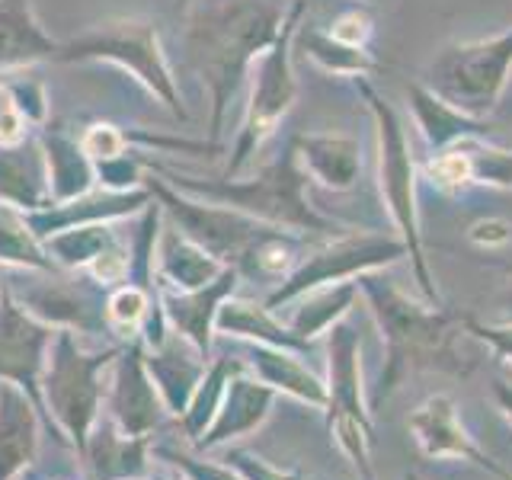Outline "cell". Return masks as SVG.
<instances>
[{
  "label": "cell",
  "instance_id": "cell-25",
  "mask_svg": "<svg viewBox=\"0 0 512 480\" xmlns=\"http://www.w3.org/2000/svg\"><path fill=\"white\" fill-rule=\"evenodd\" d=\"M458 148L464 151V157H468L471 183L512 189V151L496 148V144H490L484 138H464Z\"/></svg>",
  "mask_w": 512,
  "mask_h": 480
},
{
  "label": "cell",
  "instance_id": "cell-3",
  "mask_svg": "<svg viewBox=\"0 0 512 480\" xmlns=\"http://www.w3.org/2000/svg\"><path fill=\"white\" fill-rule=\"evenodd\" d=\"M176 189L196 192L218 205H228L234 212H244L256 221H266L272 228L285 231H317V234H340V224L324 218L308 205L304 186H308V173L301 167L298 148L292 144L279 160L260 170L253 180H218V183H196L186 176H173Z\"/></svg>",
  "mask_w": 512,
  "mask_h": 480
},
{
  "label": "cell",
  "instance_id": "cell-4",
  "mask_svg": "<svg viewBox=\"0 0 512 480\" xmlns=\"http://www.w3.org/2000/svg\"><path fill=\"white\" fill-rule=\"evenodd\" d=\"M359 90L368 100L375 125H378V189L388 205L394 228L400 231V240L407 244V256L413 263V276L420 282V292L429 304H439V288L432 279L426 250H423V231H420V208H416V164L407 141L404 119L397 116L394 106L359 80Z\"/></svg>",
  "mask_w": 512,
  "mask_h": 480
},
{
  "label": "cell",
  "instance_id": "cell-29",
  "mask_svg": "<svg viewBox=\"0 0 512 480\" xmlns=\"http://www.w3.org/2000/svg\"><path fill=\"white\" fill-rule=\"evenodd\" d=\"M464 330H468V336H474V340L487 343L493 356L500 359L503 365L512 368V320H500V324H484V320L464 314Z\"/></svg>",
  "mask_w": 512,
  "mask_h": 480
},
{
  "label": "cell",
  "instance_id": "cell-1",
  "mask_svg": "<svg viewBox=\"0 0 512 480\" xmlns=\"http://www.w3.org/2000/svg\"><path fill=\"white\" fill-rule=\"evenodd\" d=\"M356 285L372 308L384 340V368L375 384V397L368 400L372 413L416 372H445L455 378H468L474 372L477 359L458 346L468 336L464 317L448 314L426 298L413 301L381 269L362 272Z\"/></svg>",
  "mask_w": 512,
  "mask_h": 480
},
{
  "label": "cell",
  "instance_id": "cell-38",
  "mask_svg": "<svg viewBox=\"0 0 512 480\" xmlns=\"http://www.w3.org/2000/svg\"><path fill=\"white\" fill-rule=\"evenodd\" d=\"M496 308L503 311V320H512V279H509V285L503 288V292L496 295Z\"/></svg>",
  "mask_w": 512,
  "mask_h": 480
},
{
  "label": "cell",
  "instance_id": "cell-30",
  "mask_svg": "<svg viewBox=\"0 0 512 480\" xmlns=\"http://www.w3.org/2000/svg\"><path fill=\"white\" fill-rule=\"evenodd\" d=\"M26 135V116L16 106L10 87H0V148H16Z\"/></svg>",
  "mask_w": 512,
  "mask_h": 480
},
{
  "label": "cell",
  "instance_id": "cell-33",
  "mask_svg": "<svg viewBox=\"0 0 512 480\" xmlns=\"http://www.w3.org/2000/svg\"><path fill=\"white\" fill-rule=\"evenodd\" d=\"M471 240L480 247H500L512 240V224L500 221V218H490V221H477L471 228Z\"/></svg>",
  "mask_w": 512,
  "mask_h": 480
},
{
  "label": "cell",
  "instance_id": "cell-16",
  "mask_svg": "<svg viewBox=\"0 0 512 480\" xmlns=\"http://www.w3.org/2000/svg\"><path fill=\"white\" fill-rule=\"evenodd\" d=\"M272 397H276V391H272L269 384L234 375L228 381V391H224V404L215 413V423L205 436V445L228 442L234 436H244V432L256 429L266 420Z\"/></svg>",
  "mask_w": 512,
  "mask_h": 480
},
{
  "label": "cell",
  "instance_id": "cell-32",
  "mask_svg": "<svg viewBox=\"0 0 512 480\" xmlns=\"http://www.w3.org/2000/svg\"><path fill=\"white\" fill-rule=\"evenodd\" d=\"M80 144H84L87 157H103V160H112V157H119V154H122V148H125V135H122V132H116V128H112V125H93Z\"/></svg>",
  "mask_w": 512,
  "mask_h": 480
},
{
  "label": "cell",
  "instance_id": "cell-11",
  "mask_svg": "<svg viewBox=\"0 0 512 480\" xmlns=\"http://www.w3.org/2000/svg\"><path fill=\"white\" fill-rule=\"evenodd\" d=\"M103 359H80L68 336H61L58 340V359H55V368H52V378H48V391H52V400L58 413L68 420V426L77 432H84L90 413H93V397H96V388H93V372L96 365Z\"/></svg>",
  "mask_w": 512,
  "mask_h": 480
},
{
  "label": "cell",
  "instance_id": "cell-35",
  "mask_svg": "<svg viewBox=\"0 0 512 480\" xmlns=\"http://www.w3.org/2000/svg\"><path fill=\"white\" fill-rule=\"evenodd\" d=\"M109 311H112V317H116V320H128V324H135V320L144 314V295L138 292V288H128V292L112 298Z\"/></svg>",
  "mask_w": 512,
  "mask_h": 480
},
{
  "label": "cell",
  "instance_id": "cell-28",
  "mask_svg": "<svg viewBox=\"0 0 512 480\" xmlns=\"http://www.w3.org/2000/svg\"><path fill=\"white\" fill-rule=\"evenodd\" d=\"M0 256L4 260H23V263H42L39 250L32 244V234L26 221H20L7 205H0Z\"/></svg>",
  "mask_w": 512,
  "mask_h": 480
},
{
  "label": "cell",
  "instance_id": "cell-9",
  "mask_svg": "<svg viewBox=\"0 0 512 480\" xmlns=\"http://www.w3.org/2000/svg\"><path fill=\"white\" fill-rule=\"evenodd\" d=\"M410 436L420 445V452L432 461H468L474 468L487 471L500 480H509L512 471L503 468L493 455L474 442V436L461 426L458 407L448 394H432L410 413Z\"/></svg>",
  "mask_w": 512,
  "mask_h": 480
},
{
  "label": "cell",
  "instance_id": "cell-40",
  "mask_svg": "<svg viewBox=\"0 0 512 480\" xmlns=\"http://www.w3.org/2000/svg\"><path fill=\"white\" fill-rule=\"evenodd\" d=\"M176 4H189V0H176Z\"/></svg>",
  "mask_w": 512,
  "mask_h": 480
},
{
  "label": "cell",
  "instance_id": "cell-27",
  "mask_svg": "<svg viewBox=\"0 0 512 480\" xmlns=\"http://www.w3.org/2000/svg\"><path fill=\"white\" fill-rule=\"evenodd\" d=\"M119 407L125 423L132 429H144L154 420V394L144 381L138 362H125L122 368V388H119Z\"/></svg>",
  "mask_w": 512,
  "mask_h": 480
},
{
  "label": "cell",
  "instance_id": "cell-8",
  "mask_svg": "<svg viewBox=\"0 0 512 480\" xmlns=\"http://www.w3.org/2000/svg\"><path fill=\"white\" fill-rule=\"evenodd\" d=\"M407 256V244L388 234H336L330 244L317 247L308 260L285 276V282L269 295L266 308L279 311L282 304L301 298L304 292L333 282H352L362 272L384 269Z\"/></svg>",
  "mask_w": 512,
  "mask_h": 480
},
{
  "label": "cell",
  "instance_id": "cell-2",
  "mask_svg": "<svg viewBox=\"0 0 512 480\" xmlns=\"http://www.w3.org/2000/svg\"><path fill=\"white\" fill-rule=\"evenodd\" d=\"M285 0H199L189 16L186 52L212 93V135L244 84L250 64L279 39Z\"/></svg>",
  "mask_w": 512,
  "mask_h": 480
},
{
  "label": "cell",
  "instance_id": "cell-18",
  "mask_svg": "<svg viewBox=\"0 0 512 480\" xmlns=\"http://www.w3.org/2000/svg\"><path fill=\"white\" fill-rule=\"evenodd\" d=\"M42 346L45 330L29 324L10 301H4V308H0V375L29 384L32 375H36Z\"/></svg>",
  "mask_w": 512,
  "mask_h": 480
},
{
  "label": "cell",
  "instance_id": "cell-5",
  "mask_svg": "<svg viewBox=\"0 0 512 480\" xmlns=\"http://www.w3.org/2000/svg\"><path fill=\"white\" fill-rule=\"evenodd\" d=\"M512 74V29L490 39L452 42L429 61L426 87L445 103L484 119L496 109Z\"/></svg>",
  "mask_w": 512,
  "mask_h": 480
},
{
  "label": "cell",
  "instance_id": "cell-34",
  "mask_svg": "<svg viewBox=\"0 0 512 480\" xmlns=\"http://www.w3.org/2000/svg\"><path fill=\"white\" fill-rule=\"evenodd\" d=\"M234 464H237L240 474H244L247 480H298L295 474H282L276 468H269L266 461L250 458V455H234Z\"/></svg>",
  "mask_w": 512,
  "mask_h": 480
},
{
  "label": "cell",
  "instance_id": "cell-36",
  "mask_svg": "<svg viewBox=\"0 0 512 480\" xmlns=\"http://www.w3.org/2000/svg\"><path fill=\"white\" fill-rule=\"evenodd\" d=\"M189 474L196 480H240L228 468H212V464H189Z\"/></svg>",
  "mask_w": 512,
  "mask_h": 480
},
{
  "label": "cell",
  "instance_id": "cell-14",
  "mask_svg": "<svg viewBox=\"0 0 512 480\" xmlns=\"http://www.w3.org/2000/svg\"><path fill=\"white\" fill-rule=\"evenodd\" d=\"M58 48L36 23L32 0H0V68H26L55 58Z\"/></svg>",
  "mask_w": 512,
  "mask_h": 480
},
{
  "label": "cell",
  "instance_id": "cell-42",
  "mask_svg": "<svg viewBox=\"0 0 512 480\" xmlns=\"http://www.w3.org/2000/svg\"><path fill=\"white\" fill-rule=\"evenodd\" d=\"M509 480H512V477H509Z\"/></svg>",
  "mask_w": 512,
  "mask_h": 480
},
{
  "label": "cell",
  "instance_id": "cell-23",
  "mask_svg": "<svg viewBox=\"0 0 512 480\" xmlns=\"http://www.w3.org/2000/svg\"><path fill=\"white\" fill-rule=\"evenodd\" d=\"M298 39L301 48L308 52L311 61H317L320 68L330 71V74H340V77H368L378 64L375 58L365 52V48H352L336 42L330 32H320V29H298Z\"/></svg>",
  "mask_w": 512,
  "mask_h": 480
},
{
  "label": "cell",
  "instance_id": "cell-21",
  "mask_svg": "<svg viewBox=\"0 0 512 480\" xmlns=\"http://www.w3.org/2000/svg\"><path fill=\"white\" fill-rule=\"evenodd\" d=\"M45 157H48V186H52L58 202H68L74 196H80L90 180V157L84 151V144L71 141L68 135H45Z\"/></svg>",
  "mask_w": 512,
  "mask_h": 480
},
{
  "label": "cell",
  "instance_id": "cell-17",
  "mask_svg": "<svg viewBox=\"0 0 512 480\" xmlns=\"http://www.w3.org/2000/svg\"><path fill=\"white\" fill-rule=\"evenodd\" d=\"M356 298H359V285L356 279L352 282H333V285H320L304 292L298 301V308L288 317V330H292L298 340L311 343L314 336L327 333L336 320L349 317V311L356 308Z\"/></svg>",
  "mask_w": 512,
  "mask_h": 480
},
{
  "label": "cell",
  "instance_id": "cell-37",
  "mask_svg": "<svg viewBox=\"0 0 512 480\" xmlns=\"http://www.w3.org/2000/svg\"><path fill=\"white\" fill-rule=\"evenodd\" d=\"M493 397H496V404H500V410L512 420V384L509 381H493Z\"/></svg>",
  "mask_w": 512,
  "mask_h": 480
},
{
  "label": "cell",
  "instance_id": "cell-13",
  "mask_svg": "<svg viewBox=\"0 0 512 480\" xmlns=\"http://www.w3.org/2000/svg\"><path fill=\"white\" fill-rule=\"evenodd\" d=\"M410 109L423 138L429 141V148L436 154L455 148L464 138H484L490 132L484 119H474L468 112L455 109L452 103H445L442 96L432 93L426 84L410 87Z\"/></svg>",
  "mask_w": 512,
  "mask_h": 480
},
{
  "label": "cell",
  "instance_id": "cell-39",
  "mask_svg": "<svg viewBox=\"0 0 512 480\" xmlns=\"http://www.w3.org/2000/svg\"><path fill=\"white\" fill-rule=\"evenodd\" d=\"M407 480H423L420 474H407Z\"/></svg>",
  "mask_w": 512,
  "mask_h": 480
},
{
  "label": "cell",
  "instance_id": "cell-41",
  "mask_svg": "<svg viewBox=\"0 0 512 480\" xmlns=\"http://www.w3.org/2000/svg\"><path fill=\"white\" fill-rule=\"evenodd\" d=\"M365 4H378V0H365Z\"/></svg>",
  "mask_w": 512,
  "mask_h": 480
},
{
  "label": "cell",
  "instance_id": "cell-22",
  "mask_svg": "<svg viewBox=\"0 0 512 480\" xmlns=\"http://www.w3.org/2000/svg\"><path fill=\"white\" fill-rule=\"evenodd\" d=\"M32 452V416L16 391L0 394V480L10 477Z\"/></svg>",
  "mask_w": 512,
  "mask_h": 480
},
{
  "label": "cell",
  "instance_id": "cell-12",
  "mask_svg": "<svg viewBox=\"0 0 512 480\" xmlns=\"http://www.w3.org/2000/svg\"><path fill=\"white\" fill-rule=\"evenodd\" d=\"M301 167L317 183L333 192H346L356 186L362 173V148L356 138L346 135H304L295 141Z\"/></svg>",
  "mask_w": 512,
  "mask_h": 480
},
{
  "label": "cell",
  "instance_id": "cell-15",
  "mask_svg": "<svg viewBox=\"0 0 512 480\" xmlns=\"http://www.w3.org/2000/svg\"><path fill=\"white\" fill-rule=\"evenodd\" d=\"M253 368L260 375L263 384H269L272 391H285L295 400L308 407H327V381L314 375L308 365L301 362V352L292 349H276V346H260L253 349Z\"/></svg>",
  "mask_w": 512,
  "mask_h": 480
},
{
  "label": "cell",
  "instance_id": "cell-20",
  "mask_svg": "<svg viewBox=\"0 0 512 480\" xmlns=\"http://www.w3.org/2000/svg\"><path fill=\"white\" fill-rule=\"evenodd\" d=\"M234 285H237V272L224 269L215 282H208L202 288H192L189 295L170 301V314L176 317V324H180L183 333L192 336V343H196L199 349H208V330H212V320L218 317L221 301L234 292Z\"/></svg>",
  "mask_w": 512,
  "mask_h": 480
},
{
  "label": "cell",
  "instance_id": "cell-26",
  "mask_svg": "<svg viewBox=\"0 0 512 480\" xmlns=\"http://www.w3.org/2000/svg\"><path fill=\"white\" fill-rule=\"evenodd\" d=\"M0 196L23 208H36L42 202V176L13 148H0Z\"/></svg>",
  "mask_w": 512,
  "mask_h": 480
},
{
  "label": "cell",
  "instance_id": "cell-10",
  "mask_svg": "<svg viewBox=\"0 0 512 480\" xmlns=\"http://www.w3.org/2000/svg\"><path fill=\"white\" fill-rule=\"evenodd\" d=\"M327 423L372 426V407L362 388V340L352 320L343 317L327 330Z\"/></svg>",
  "mask_w": 512,
  "mask_h": 480
},
{
  "label": "cell",
  "instance_id": "cell-7",
  "mask_svg": "<svg viewBox=\"0 0 512 480\" xmlns=\"http://www.w3.org/2000/svg\"><path fill=\"white\" fill-rule=\"evenodd\" d=\"M87 58H109L138 74L160 100H164L173 112L183 116V100L176 93L170 64L160 52L157 29L144 20H109L93 26L80 39H71L58 48L55 61H87Z\"/></svg>",
  "mask_w": 512,
  "mask_h": 480
},
{
  "label": "cell",
  "instance_id": "cell-24",
  "mask_svg": "<svg viewBox=\"0 0 512 480\" xmlns=\"http://www.w3.org/2000/svg\"><path fill=\"white\" fill-rule=\"evenodd\" d=\"M160 256H164V269L170 272V279L180 288H186V292L215 282L224 272L221 260H215L212 253H205L199 244H192L189 237L186 240L183 237H170Z\"/></svg>",
  "mask_w": 512,
  "mask_h": 480
},
{
  "label": "cell",
  "instance_id": "cell-31",
  "mask_svg": "<svg viewBox=\"0 0 512 480\" xmlns=\"http://www.w3.org/2000/svg\"><path fill=\"white\" fill-rule=\"evenodd\" d=\"M327 32H330V36H333L336 42H343V45L365 48L368 32H372V20H368V16L359 13V10H349V13H343V16H336Z\"/></svg>",
  "mask_w": 512,
  "mask_h": 480
},
{
  "label": "cell",
  "instance_id": "cell-19",
  "mask_svg": "<svg viewBox=\"0 0 512 480\" xmlns=\"http://www.w3.org/2000/svg\"><path fill=\"white\" fill-rule=\"evenodd\" d=\"M215 324L224 333H237V336H250L260 346H276V349H292V352H308L311 343L298 340V336L282 327L276 317H272L269 308H260V304L250 301H221Z\"/></svg>",
  "mask_w": 512,
  "mask_h": 480
},
{
  "label": "cell",
  "instance_id": "cell-6",
  "mask_svg": "<svg viewBox=\"0 0 512 480\" xmlns=\"http://www.w3.org/2000/svg\"><path fill=\"white\" fill-rule=\"evenodd\" d=\"M304 13V0L288 10L285 26L279 39L272 42L266 52L256 61V77H253V96L247 106V119L240 128L237 144H234V160L228 167V176H237L247 167V160L263 148V141L276 132L279 119L288 112L295 100V71H292V42L298 36V20Z\"/></svg>",
  "mask_w": 512,
  "mask_h": 480
}]
</instances>
